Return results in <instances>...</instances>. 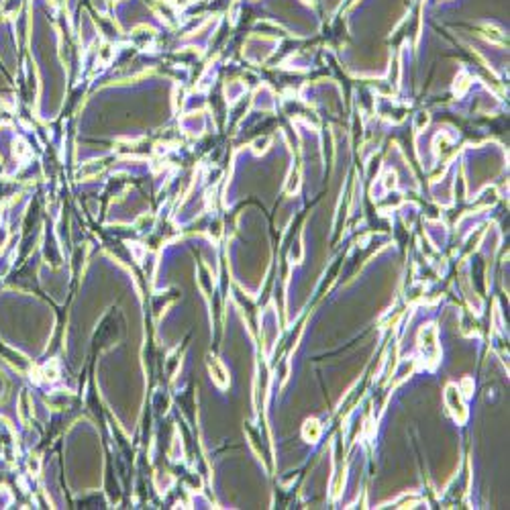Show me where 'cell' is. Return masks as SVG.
<instances>
[{
	"mask_svg": "<svg viewBox=\"0 0 510 510\" xmlns=\"http://www.w3.org/2000/svg\"><path fill=\"white\" fill-rule=\"evenodd\" d=\"M210 367H214V371H212V369H210V371H212V378L217 380V384H219V386H225V384H227V378H225V375H227V373H225V367H223L217 359H212V361H210Z\"/></svg>",
	"mask_w": 510,
	"mask_h": 510,
	"instance_id": "3957f363",
	"label": "cell"
},
{
	"mask_svg": "<svg viewBox=\"0 0 510 510\" xmlns=\"http://www.w3.org/2000/svg\"><path fill=\"white\" fill-rule=\"evenodd\" d=\"M302 435H304V439L308 443L318 441V437H320V422L316 418H308L304 422V426H302Z\"/></svg>",
	"mask_w": 510,
	"mask_h": 510,
	"instance_id": "7a4b0ae2",
	"label": "cell"
},
{
	"mask_svg": "<svg viewBox=\"0 0 510 510\" xmlns=\"http://www.w3.org/2000/svg\"><path fill=\"white\" fill-rule=\"evenodd\" d=\"M43 373H45V380L53 382V380H56V378H58V367H56V365H53V367L49 369V365H47V367L43 369Z\"/></svg>",
	"mask_w": 510,
	"mask_h": 510,
	"instance_id": "277c9868",
	"label": "cell"
},
{
	"mask_svg": "<svg viewBox=\"0 0 510 510\" xmlns=\"http://www.w3.org/2000/svg\"><path fill=\"white\" fill-rule=\"evenodd\" d=\"M445 404H447V408L451 410V414L457 418L459 422H465V418H467V408H465L463 400H461L459 388H455V386H449V388H447V392H445Z\"/></svg>",
	"mask_w": 510,
	"mask_h": 510,
	"instance_id": "6da1fadb",
	"label": "cell"
}]
</instances>
